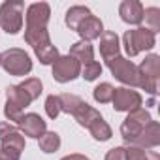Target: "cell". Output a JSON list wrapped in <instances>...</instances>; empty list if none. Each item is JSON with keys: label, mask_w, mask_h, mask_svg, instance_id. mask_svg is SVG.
Returning <instances> with one entry per match:
<instances>
[{"label": "cell", "mask_w": 160, "mask_h": 160, "mask_svg": "<svg viewBox=\"0 0 160 160\" xmlns=\"http://www.w3.org/2000/svg\"><path fill=\"white\" fill-rule=\"evenodd\" d=\"M34 53H36V57H38V60L43 64V66H49V64H53L60 55H58V49H57V45H53V43H47V45H42V47H38V49H34Z\"/></svg>", "instance_id": "cb8c5ba5"}, {"label": "cell", "mask_w": 160, "mask_h": 160, "mask_svg": "<svg viewBox=\"0 0 160 160\" xmlns=\"http://www.w3.org/2000/svg\"><path fill=\"white\" fill-rule=\"evenodd\" d=\"M122 45L128 57H138L141 51H151L156 45V34L147 27H138L126 30L122 36Z\"/></svg>", "instance_id": "3957f363"}, {"label": "cell", "mask_w": 160, "mask_h": 160, "mask_svg": "<svg viewBox=\"0 0 160 160\" xmlns=\"http://www.w3.org/2000/svg\"><path fill=\"white\" fill-rule=\"evenodd\" d=\"M106 64H108L111 75L117 79V81H121L122 85H126V87H130V89H132V87L143 89L145 92H149V94H152V96L158 92L156 81H149V79H145V77L139 73L138 66H136L132 60H128V58H124V57L119 55V57L108 60Z\"/></svg>", "instance_id": "6da1fadb"}, {"label": "cell", "mask_w": 160, "mask_h": 160, "mask_svg": "<svg viewBox=\"0 0 160 160\" xmlns=\"http://www.w3.org/2000/svg\"><path fill=\"white\" fill-rule=\"evenodd\" d=\"M60 160H89L85 154H77V152H73V154H68V156H64V158H60Z\"/></svg>", "instance_id": "1f68e13d"}, {"label": "cell", "mask_w": 160, "mask_h": 160, "mask_svg": "<svg viewBox=\"0 0 160 160\" xmlns=\"http://www.w3.org/2000/svg\"><path fill=\"white\" fill-rule=\"evenodd\" d=\"M58 100H60V111H64V113H68V115H72V113L75 111V108L83 102V98H79L77 94H70V92L60 94Z\"/></svg>", "instance_id": "4316f807"}, {"label": "cell", "mask_w": 160, "mask_h": 160, "mask_svg": "<svg viewBox=\"0 0 160 160\" xmlns=\"http://www.w3.org/2000/svg\"><path fill=\"white\" fill-rule=\"evenodd\" d=\"M87 130L91 132V136H92L96 141H108V139H111V136H113L111 126L104 121V117H98L96 121H92Z\"/></svg>", "instance_id": "ffe728a7"}, {"label": "cell", "mask_w": 160, "mask_h": 160, "mask_svg": "<svg viewBox=\"0 0 160 160\" xmlns=\"http://www.w3.org/2000/svg\"><path fill=\"white\" fill-rule=\"evenodd\" d=\"M79 36H81V40L83 42H92V40H98L100 36H102V32H104V23L96 17V15H89L81 25L77 27V30H75Z\"/></svg>", "instance_id": "5bb4252c"}, {"label": "cell", "mask_w": 160, "mask_h": 160, "mask_svg": "<svg viewBox=\"0 0 160 160\" xmlns=\"http://www.w3.org/2000/svg\"><path fill=\"white\" fill-rule=\"evenodd\" d=\"M102 75V64L92 60L85 66H81V77L85 79V81H94V79H98Z\"/></svg>", "instance_id": "f1b7e54d"}, {"label": "cell", "mask_w": 160, "mask_h": 160, "mask_svg": "<svg viewBox=\"0 0 160 160\" xmlns=\"http://www.w3.org/2000/svg\"><path fill=\"white\" fill-rule=\"evenodd\" d=\"M100 55H102V58L106 62L121 55L119 36L113 30H104L102 32V36H100Z\"/></svg>", "instance_id": "9a60e30c"}, {"label": "cell", "mask_w": 160, "mask_h": 160, "mask_svg": "<svg viewBox=\"0 0 160 160\" xmlns=\"http://www.w3.org/2000/svg\"><path fill=\"white\" fill-rule=\"evenodd\" d=\"M113 91H115V87H113L111 83H100V85L94 87L92 98H94L98 104H108V102H111V98H113Z\"/></svg>", "instance_id": "484cf974"}, {"label": "cell", "mask_w": 160, "mask_h": 160, "mask_svg": "<svg viewBox=\"0 0 160 160\" xmlns=\"http://www.w3.org/2000/svg\"><path fill=\"white\" fill-rule=\"evenodd\" d=\"M0 66L4 68L6 73L10 75H28L32 72V60L30 55L25 49L19 47H10L8 51L2 53V58H0Z\"/></svg>", "instance_id": "277c9868"}, {"label": "cell", "mask_w": 160, "mask_h": 160, "mask_svg": "<svg viewBox=\"0 0 160 160\" xmlns=\"http://www.w3.org/2000/svg\"><path fill=\"white\" fill-rule=\"evenodd\" d=\"M81 75V64L79 60H75L73 57L70 55H64V57H58L55 62H53V79L58 83H68V81H73Z\"/></svg>", "instance_id": "ba28073f"}, {"label": "cell", "mask_w": 160, "mask_h": 160, "mask_svg": "<svg viewBox=\"0 0 160 160\" xmlns=\"http://www.w3.org/2000/svg\"><path fill=\"white\" fill-rule=\"evenodd\" d=\"M89 15H92V12L87 8V6H72L68 12H66V17H64V23L70 30H77V27L81 25Z\"/></svg>", "instance_id": "d6986e66"}, {"label": "cell", "mask_w": 160, "mask_h": 160, "mask_svg": "<svg viewBox=\"0 0 160 160\" xmlns=\"http://www.w3.org/2000/svg\"><path fill=\"white\" fill-rule=\"evenodd\" d=\"M143 6L138 0H124L119 6V15L128 25H141L143 23Z\"/></svg>", "instance_id": "4fadbf2b"}, {"label": "cell", "mask_w": 160, "mask_h": 160, "mask_svg": "<svg viewBox=\"0 0 160 160\" xmlns=\"http://www.w3.org/2000/svg\"><path fill=\"white\" fill-rule=\"evenodd\" d=\"M124 149H126V160H160V154L156 151L141 149L136 145H128Z\"/></svg>", "instance_id": "603a6c76"}, {"label": "cell", "mask_w": 160, "mask_h": 160, "mask_svg": "<svg viewBox=\"0 0 160 160\" xmlns=\"http://www.w3.org/2000/svg\"><path fill=\"white\" fill-rule=\"evenodd\" d=\"M25 151V136L21 130L8 122H0V154L4 156V160H19Z\"/></svg>", "instance_id": "7a4b0ae2"}, {"label": "cell", "mask_w": 160, "mask_h": 160, "mask_svg": "<svg viewBox=\"0 0 160 160\" xmlns=\"http://www.w3.org/2000/svg\"><path fill=\"white\" fill-rule=\"evenodd\" d=\"M70 57H73L75 60H79V64L81 66H85V64H89V62H92L94 60V49H92V45L89 43V42H75L72 47H70V53H68Z\"/></svg>", "instance_id": "ac0fdd59"}, {"label": "cell", "mask_w": 160, "mask_h": 160, "mask_svg": "<svg viewBox=\"0 0 160 160\" xmlns=\"http://www.w3.org/2000/svg\"><path fill=\"white\" fill-rule=\"evenodd\" d=\"M21 134L32 139H40L45 132H47V122L38 115V113H23V117L17 121V124Z\"/></svg>", "instance_id": "8fae6325"}, {"label": "cell", "mask_w": 160, "mask_h": 160, "mask_svg": "<svg viewBox=\"0 0 160 160\" xmlns=\"http://www.w3.org/2000/svg\"><path fill=\"white\" fill-rule=\"evenodd\" d=\"M72 117L77 121V124H79V126L89 128V124H91L92 121H96L98 117H102V115H100V111H96L92 106H89V104L83 100L81 104L75 108V111L72 113Z\"/></svg>", "instance_id": "e0dca14e"}, {"label": "cell", "mask_w": 160, "mask_h": 160, "mask_svg": "<svg viewBox=\"0 0 160 160\" xmlns=\"http://www.w3.org/2000/svg\"><path fill=\"white\" fill-rule=\"evenodd\" d=\"M25 2L21 0H6L0 6V27L6 34H17L23 28Z\"/></svg>", "instance_id": "5b68a950"}, {"label": "cell", "mask_w": 160, "mask_h": 160, "mask_svg": "<svg viewBox=\"0 0 160 160\" xmlns=\"http://www.w3.org/2000/svg\"><path fill=\"white\" fill-rule=\"evenodd\" d=\"M104 160H126V149L124 147H113L106 152Z\"/></svg>", "instance_id": "4dcf8cb0"}, {"label": "cell", "mask_w": 160, "mask_h": 160, "mask_svg": "<svg viewBox=\"0 0 160 160\" xmlns=\"http://www.w3.org/2000/svg\"><path fill=\"white\" fill-rule=\"evenodd\" d=\"M51 19V8L47 2H34L27 8V30H40V28H47V23Z\"/></svg>", "instance_id": "30bf717a"}, {"label": "cell", "mask_w": 160, "mask_h": 160, "mask_svg": "<svg viewBox=\"0 0 160 160\" xmlns=\"http://www.w3.org/2000/svg\"><path fill=\"white\" fill-rule=\"evenodd\" d=\"M151 121H152L151 113H149L147 109H143V108L130 111V113L126 115V119L122 121V124H121V136H122L124 143H126V145H132V143L136 141V138L143 132V128H145Z\"/></svg>", "instance_id": "52a82bcc"}, {"label": "cell", "mask_w": 160, "mask_h": 160, "mask_svg": "<svg viewBox=\"0 0 160 160\" xmlns=\"http://www.w3.org/2000/svg\"><path fill=\"white\" fill-rule=\"evenodd\" d=\"M32 104L30 96L19 87V85H10L6 89V106H4V115L10 122H15L23 117V111Z\"/></svg>", "instance_id": "8992f818"}, {"label": "cell", "mask_w": 160, "mask_h": 160, "mask_svg": "<svg viewBox=\"0 0 160 160\" xmlns=\"http://www.w3.org/2000/svg\"><path fill=\"white\" fill-rule=\"evenodd\" d=\"M38 145H40V151L45 152V154L57 152L58 147H60V136H58L57 132H45V134L38 139Z\"/></svg>", "instance_id": "7402d4cb"}, {"label": "cell", "mask_w": 160, "mask_h": 160, "mask_svg": "<svg viewBox=\"0 0 160 160\" xmlns=\"http://www.w3.org/2000/svg\"><path fill=\"white\" fill-rule=\"evenodd\" d=\"M0 160H4V156H2V154H0Z\"/></svg>", "instance_id": "d6a6232c"}, {"label": "cell", "mask_w": 160, "mask_h": 160, "mask_svg": "<svg viewBox=\"0 0 160 160\" xmlns=\"http://www.w3.org/2000/svg\"><path fill=\"white\" fill-rule=\"evenodd\" d=\"M138 70H139V73L145 79H149V81H158V75H160V57L154 55V53L147 55L141 60V64L138 66Z\"/></svg>", "instance_id": "2e32d148"}, {"label": "cell", "mask_w": 160, "mask_h": 160, "mask_svg": "<svg viewBox=\"0 0 160 160\" xmlns=\"http://www.w3.org/2000/svg\"><path fill=\"white\" fill-rule=\"evenodd\" d=\"M28 96H30V100L34 102L36 98H40V94L43 92V83L40 81L38 77H28V79H25V81L19 85Z\"/></svg>", "instance_id": "d4e9b609"}, {"label": "cell", "mask_w": 160, "mask_h": 160, "mask_svg": "<svg viewBox=\"0 0 160 160\" xmlns=\"http://www.w3.org/2000/svg\"><path fill=\"white\" fill-rule=\"evenodd\" d=\"M0 58H2V53H0Z\"/></svg>", "instance_id": "836d02e7"}, {"label": "cell", "mask_w": 160, "mask_h": 160, "mask_svg": "<svg viewBox=\"0 0 160 160\" xmlns=\"http://www.w3.org/2000/svg\"><path fill=\"white\" fill-rule=\"evenodd\" d=\"M132 145H136V147H141V149H156L158 145H160V124L156 122V121H151L145 128H143V132L136 138V141L132 143Z\"/></svg>", "instance_id": "7c38bea8"}, {"label": "cell", "mask_w": 160, "mask_h": 160, "mask_svg": "<svg viewBox=\"0 0 160 160\" xmlns=\"http://www.w3.org/2000/svg\"><path fill=\"white\" fill-rule=\"evenodd\" d=\"M111 104H113L115 111H126V113H130V111L141 108L143 98H141V94L138 91H134L130 87H117L113 91Z\"/></svg>", "instance_id": "9c48e42d"}, {"label": "cell", "mask_w": 160, "mask_h": 160, "mask_svg": "<svg viewBox=\"0 0 160 160\" xmlns=\"http://www.w3.org/2000/svg\"><path fill=\"white\" fill-rule=\"evenodd\" d=\"M45 113L49 119H57L60 115V100L57 94H49L45 98Z\"/></svg>", "instance_id": "f546056e"}, {"label": "cell", "mask_w": 160, "mask_h": 160, "mask_svg": "<svg viewBox=\"0 0 160 160\" xmlns=\"http://www.w3.org/2000/svg\"><path fill=\"white\" fill-rule=\"evenodd\" d=\"M143 19L149 25L147 27L149 30H152L154 34L160 30V10L158 8H147V10H143Z\"/></svg>", "instance_id": "83f0119b"}, {"label": "cell", "mask_w": 160, "mask_h": 160, "mask_svg": "<svg viewBox=\"0 0 160 160\" xmlns=\"http://www.w3.org/2000/svg\"><path fill=\"white\" fill-rule=\"evenodd\" d=\"M25 42L28 45H32V49H38L42 45L51 43V38H49L47 28H40V30H27L25 28Z\"/></svg>", "instance_id": "44dd1931"}]
</instances>
